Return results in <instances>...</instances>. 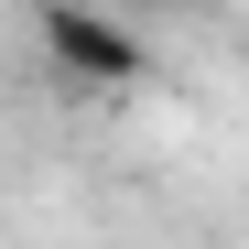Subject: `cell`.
Segmentation results:
<instances>
[{
    "instance_id": "6da1fadb",
    "label": "cell",
    "mask_w": 249,
    "mask_h": 249,
    "mask_svg": "<svg viewBox=\"0 0 249 249\" xmlns=\"http://www.w3.org/2000/svg\"><path fill=\"white\" fill-rule=\"evenodd\" d=\"M33 44H44V65L65 76V87H98V98H130L141 87V33H119L108 11H87V0H33Z\"/></svg>"
}]
</instances>
